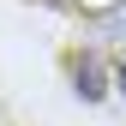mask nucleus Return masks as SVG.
Returning <instances> with one entry per match:
<instances>
[{"mask_svg": "<svg viewBox=\"0 0 126 126\" xmlns=\"http://www.w3.org/2000/svg\"><path fill=\"white\" fill-rule=\"evenodd\" d=\"M90 30H96V36H108V42H126V0H120V6L90 12Z\"/></svg>", "mask_w": 126, "mask_h": 126, "instance_id": "f03ea898", "label": "nucleus"}, {"mask_svg": "<svg viewBox=\"0 0 126 126\" xmlns=\"http://www.w3.org/2000/svg\"><path fill=\"white\" fill-rule=\"evenodd\" d=\"M42 6H60V12H78V0H42Z\"/></svg>", "mask_w": 126, "mask_h": 126, "instance_id": "7ed1b4c3", "label": "nucleus"}, {"mask_svg": "<svg viewBox=\"0 0 126 126\" xmlns=\"http://www.w3.org/2000/svg\"><path fill=\"white\" fill-rule=\"evenodd\" d=\"M72 90H78L84 102H96L102 90H108V84H102V60H96V54H78V60H72Z\"/></svg>", "mask_w": 126, "mask_h": 126, "instance_id": "f257e3e1", "label": "nucleus"}, {"mask_svg": "<svg viewBox=\"0 0 126 126\" xmlns=\"http://www.w3.org/2000/svg\"><path fill=\"white\" fill-rule=\"evenodd\" d=\"M114 84H120V90H126V66H120V72H114Z\"/></svg>", "mask_w": 126, "mask_h": 126, "instance_id": "20e7f679", "label": "nucleus"}]
</instances>
